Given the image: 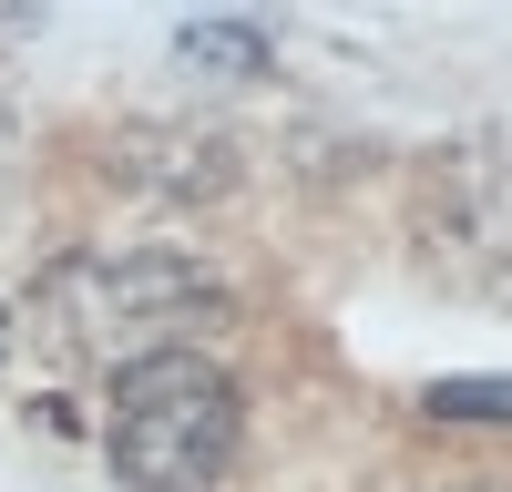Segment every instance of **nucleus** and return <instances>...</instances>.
I'll list each match as a JSON object with an SVG mask.
<instances>
[{
  "mask_svg": "<svg viewBox=\"0 0 512 492\" xmlns=\"http://www.w3.org/2000/svg\"><path fill=\"white\" fill-rule=\"evenodd\" d=\"M0 349H11V318H0Z\"/></svg>",
  "mask_w": 512,
  "mask_h": 492,
  "instance_id": "39448f33",
  "label": "nucleus"
},
{
  "mask_svg": "<svg viewBox=\"0 0 512 492\" xmlns=\"http://www.w3.org/2000/svg\"><path fill=\"white\" fill-rule=\"evenodd\" d=\"M420 410L451 421V431H512V380H441Z\"/></svg>",
  "mask_w": 512,
  "mask_h": 492,
  "instance_id": "20e7f679",
  "label": "nucleus"
},
{
  "mask_svg": "<svg viewBox=\"0 0 512 492\" xmlns=\"http://www.w3.org/2000/svg\"><path fill=\"white\" fill-rule=\"evenodd\" d=\"M175 62H195V72H267V31L256 21H185Z\"/></svg>",
  "mask_w": 512,
  "mask_h": 492,
  "instance_id": "7ed1b4c3",
  "label": "nucleus"
},
{
  "mask_svg": "<svg viewBox=\"0 0 512 492\" xmlns=\"http://www.w3.org/2000/svg\"><path fill=\"white\" fill-rule=\"evenodd\" d=\"M236 462V380L205 349H154L113 380V482L123 492H216Z\"/></svg>",
  "mask_w": 512,
  "mask_h": 492,
  "instance_id": "f257e3e1",
  "label": "nucleus"
},
{
  "mask_svg": "<svg viewBox=\"0 0 512 492\" xmlns=\"http://www.w3.org/2000/svg\"><path fill=\"white\" fill-rule=\"evenodd\" d=\"M216 298H205V277L185 257H164V246H134V257H62L52 267V318H62V339L72 349H93V359H154V349H175V328L205 318Z\"/></svg>",
  "mask_w": 512,
  "mask_h": 492,
  "instance_id": "f03ea898",
  "label": "nucleus"
}]
</instances>
